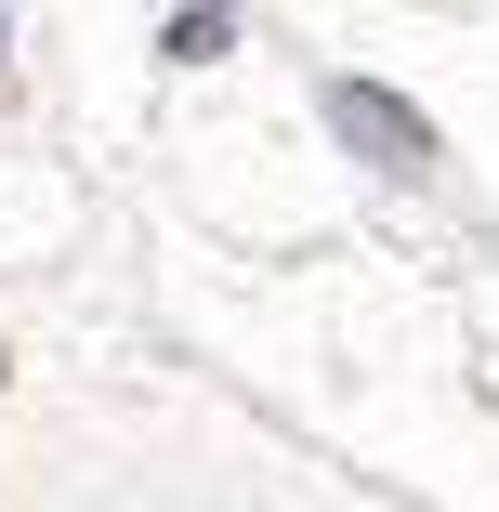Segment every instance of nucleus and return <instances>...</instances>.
Here are the masks:
<instances>
[{"label":"nucleus","mask_w":499,"mask_h":512,"mask_svg":"<svg viewBox=\"0 0 499 512\" xmlns=\"http://www.w3.org/2000/svg\"><path fill=\"white\" fill-rule=\"evenodd\" d=\"M329 119H342L355 145H381V171H421V158H434V132L394 106V92H368V79H329Z\"/></svg>","instance_id":"f257e3e1"}]
</instances>
